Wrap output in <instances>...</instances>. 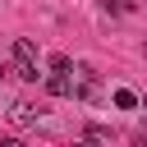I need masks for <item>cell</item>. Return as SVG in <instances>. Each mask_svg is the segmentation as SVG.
Listing matches in <instances>:
<instances>
[{
  "label": "cell",
  "instance_id": "cell-1",
  "mask_svg": "<svg viewBox=\"0 0 147 147\" xmlns=\"http://www.w3.org/2000/svg\"><path fill=\"white\" fill-rule=\"evenodd\" d=\"M14 74L23 83H37V46H32V37H14Z\"/></svg>",
  "mask_w": 147,
  "mask_h": 147
},
{
  "label": "cell",
  "instance_id": "cell-2",
  "mask_svg": "<svg viewBox=\"0 0 147 147\" xmlns=\"http://www.w3.org/2000/svg\"><path fill=\"white\" fill-rule=\"evenodd\" d=\"M9 119H14L18 129H32V124L41 119V106H37V101H28V96H18V101L9 106Z\"/></svg>",
  "mask_w": 147,
  "mask_h": 147
},
{
  "label": "cell",
  "instance_id": "cell-3",
  "mask_svg": "<svg viewBox=\"0 0 147 147\" xmlns=\"http://www.w3.org/2000/svg\"><path fill=\"white\" fill-rule=\"evenodd\" d=\"M46 92H51V96H74L69 74H51V78H46Z\"/></svg>",
  "mask_w": 147,
  "mask_h": 147
},
{
  "label": "cell",
  "instance_id": "cell-4",
  "mask_svg": "<svg viewBox=\"0 0 147 147\" xmlns=\"http://www.w3.org/2000/svg\"><path fill=\"white\" fill-rule=\"evenodd\" d=\"M115 106H119V110H133V106H138V96H133L129 87H115Z\"/></svg>",
  "mask_w": 147,
  "mask_h": 147
},
{
  "label": "cell",
  "instance_id": "cell-5",
  "mask_svg": "<svg viewBox=\"0 0 147 147\" xmlns=\"http://www.w3.org/2000/svg\"><path fill=\"white\" fill-rule=\"evenodd\" d=\"M69 69H74L69 55H51V74H69Z\"/></svg>",
  "mask_w": 147,
  "mask_h": 147
},
{
  "label": "cell",
  "instance_id": "cell-6",
  "mask_svg": "<svg viewBox=\"0 0 147 147\" xmlns=\"http://www.w3.org/2000/svg\"><path fill=\"white\" fill-rule=\"evenodd\" d=\"M96 5H101L106 14H124V0H96Z\"/></svg>",
  "mask_w": 147,
  "mask_h": 147
},
{
  "label": "cell",
  "instance_id": "cell-7",
  "mask_svg": "<svg viewBox=\"0 0 147 147\" xmlns=\"http://www.w3.org/2000/svg\"><path fill=\"white\" fill-rule=\"evenodd\" d=\"M0 147H23V142H18V138H5V142H0Z\"/></svg>",
  "mask_w": 147,
  "mask_h": 147
},
{
  "label": "cell",
  "instance_id": "cell-8",
  "mask_svg": "<svg viewBox=\"0 0 147 147\" xmlns=\"http://www.w3.org/2000/svg\"><path fill=\"white\" fill-rule=\"evenodd\" d=\"M74 147H96V138H83V142H74Z\"/></svg>",
  "mask_w": 147,
  "mask_h": 147
},
{
  "label": "cell",
  "instance_id": "cell-9",
  "mask_svg": "<svg viewBox=\"0 0 147 147\" xmlns=\"http://www.w3.org/2000/svg\"><path fill=\"white\" fill-rule=\"evenodd\" d=\"M142 60H147V46H142Z\"/></svg>",
  "mask_w": 147,
  "mask_h": 147
},
{
  "label": "cell",
  "instance_id": "cell-10",
  "mask_svg": "<svg viewBox=\"0 0 147 147\" xmlns=\"http://www.w3.org/2000/svg\"><path fill=\"white\" fill-rule=\"evenodd\" d=\"M0 78H5V64H0Z\"/></svg>",
  "mask_w": 147,
  "mask_h": 147
}]
</instances>
